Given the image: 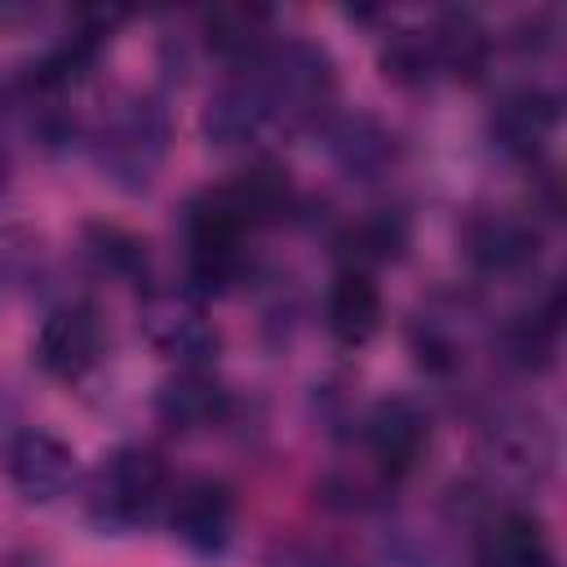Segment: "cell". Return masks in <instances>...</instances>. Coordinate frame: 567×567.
Instances as JSON below:
<instances>
[{"mask_svg": "<svg viewBox=\"0 0 567 567\" xmlns=\"http://www.w3.org/2000/svg\"><path fill=\"white\" fill-rule=\"evenodd\" d=\"M106 350H111V328H106L102 310L84 297L58 301L40 319L35 341H31V359L40 363V372L62 385H80L84 377H93L102 368Z\"/></svg>", "mask_w": 567, "mask_h": 567, "instance_id": "obj_11", "label": "cell"}, {"mask_svg": "<svg viewBox=\"0 0 567 567\" xmlns=\"http://www.w3.org/2000/svg\"><path fill=\"white\" fill-rule=\"evenodd\" d=\"M558 337H563V288L549 284L540 297H532L505 323H492V354L505 368L545 372L558 359Z\"/></svg>", "mask_w": 567, "mask_h": 567, "instance_id": "obj_16", "label": "cell"}, {"mask_svg": "<svg viewBox=\"0 0 567 567\" xmlns=\"http://www.w3.org/2000/svg\"><path fill=\"white\" fill-rule=\"evenodd\" d=\"M182 261H186V288H195L204 301L217 292H230L252 275V230L221 204L213 186L195 190L182 204Z\"/></svg>", "mask_w": 567, "mask_h": 567, "instance_id": "obj_5", "label": "cell"}, {"mask_svg": "<svg viewBox=\"0 0 567 567\" xmlns=\"http://www.w3.org/2000/svg\"><path fill=\"white\" fill-rule=\"evenodd\" d=\"M168 492H173V474L155 447L115 443L80 478L84 523L102 536H133V532L159 523Z\"/></svg>", "mask_w": 567, "mask_h": 567, "instance_id": "obj_4", "label": "cell"}, {"mask_svg": "<svg viewBox=\"0 0 567 567\" xmlns=\"http://www.w3.org/2000/svg\"><path fill=\"white\" fill-rule=\"evenodd\" d=\"M275 35H279L275 13L261 4H221V9L199 13V40L221 62V71L257 58Z\"/></svg>", "mask_w": 567, "mask_h": 567, "instance_id": "obj_21", "label": "cell"}, {"mask_svg": "<svg viewBox=\"0 0 567 567\" xmlns=\"http://www.w3.org/2000/svg\"><path fill=\"white\" fill-rule=\"evenodd\" d=\"M496 35L461 9L434 13L421 27H394L381 40V75L399 89H434L447 80H483Z\"/></svg>", "mask_w": 567, "mask_h": 567, "instance_id": "obj_3", "label": "cell"}, {"mask_svg": "<svg viewBox=\"0 0 567 567\" xmlns=\"http://www.w3.org/2000/svg\"><path fill=\"white\" fill-rule=\"evenodd\" d=\"M403 248H408V217L399 208H372V213L346 221L337 235V261L372 270V275H377V266L399 261Z\"/></svg>", "mask_w": 567, "mask_h": 567, "instance_id": "obj_22", "label": "cell"}, {"mask_svg": "<svg viewBox=\"0 0 567 567\" xmlns=\"http://www.w3.org/2000/svg\"><path fill=\"white\" fill-rule=\"evenodd\" d=\"M213 190L221 195V204H226L252 235H261V230H270V226H284V221L301 208L288 168L275 164V159H266V155L252 159L248 168H239L235 177L217 182Z\"/></svg>", "mask_w": 567, "mask_h": 567, "instance_id": "obj_19", "label": "cell"}, {"mask_svg": "<svg viewBox=\"0 0 567 567\" xmlns=\"http://www.w3.org/2000/svg\"><path fill=\"white\" fill-rule=\"evenodd\" d=\"M354 434H359V447H363L368 478L390 492V487L408 483L421 470V461L430 456L434 425H430V412H425L421 399L381 394L359 412Z\"/></svg>", "mask_w": 567, "mask_h": 567, "instance_id": "obj_7", "label": "cell"}, {"mask_svg": "<svg viewBox=\"0 0 567 567\" xmlns=\"http://www.w3.org/2000/svg\"><path fill=\"white\" fill-rule=\"evenodd\" d=\"M261 567H363L350 549L315 536H284L261 554Z\"/></svg>", "mask_w": 567, "mask_h": 567, "instance_id": "obj_24", "label": "cell"}, {"mask_svg": "<svg viewBox=\"0 0 567 567\" xmlns=\"http://www.w3.org/2000/svg\"><path fill=\"white\" fill-rule=\"evenodd\" d=\"M173 146V115L159 93L124 89L111 93L84 124V151L102 182L124 195H146L164 173Z\"/></svg>", "mask_w": 567, "mask_h": 567, "instance_id": "obj_2", "label": "cell"}, {"mask_svg": "<svg viewBox=\"0 0 567 567\" xmlns=\"http://www.w3.org/2000/svg\"><path fill=\"white\" fill-rule=\"evenodd\" d=\"M545 230L523 208H474L461 226L465 261L487 279H523L540 261Z\"/></svg>", "mask_w": 567, "mask_h": 567, "instance_id": "obj_13", "label": "cell"}, {"mask_svg": "<svg viewBox=\"0 0 567 567\" xmlns=\"http://www.w3.org/2000/svg\"><path fill=\"white\" fill-rule=\"evenodd\" d=\"M142 337L173 368H213L221 354V332L208 315V301L186 284H146L137 306Z\"/></svg>", "mask_w": 567, "mask_h": 567, "instance_id": "obj_9", "label": "cell"}, {"mask_svg": "<svg viewBox=\"0 0 567 567\" xmlns=\"http://www.w3.org/2000/svg\"><path fill=\"white\" fill-rule=\"evenodd\" d=\"M558 120H563V102H558L554 89H545V84H509L487 111V137L509 164L540 173L545 151H549L554 133H558Z\"/></svg>", "mask_w": 567, "mask_h": 567, "instance_id": "obj_14", "label": "cell"}, {"mask_svg": "<svg viewBox=\"0 0 567 567\" xmlns=\"http://www.w3.org/2000/svg\"><path fill=\"white\" fill-rule=\"evenodd\" d=\"M408 346L416 368L439 381V385H456L474 372L478 354L492 350V323L483 319V310L470 297L456 292H439L430 297L412 323H408ZM496 359V354H492Z\"/></svg>", "mask_w": 567, "mask_h": 567, "instance_id": "obj_6", "label": "cell"}, {"mask_svg": "<svg viewBox=\"0 0 567 567\" xmlns=\"http://www.w3.org/2000/svg\"><path fill=\"white\" fill-rule=\"evenodd\" d=\"M155 416L173 434L221 430L235 416V390L213 368H173L155 390Z\"/></svg>", "mask_w": 567, "mask_h": 567, "instance_id": "obj_17", "label": "cell"}, {"mask_svg": "<svg viewBox=\"0 0 567 567\" xmlns=\"http://www.w3.org/2000/svg\"><path fill=\"white\" fill-rule=\"evenodd\" d=\"M0 470H4V483L13 487V496L22 505H58L84 478L75 447L44 425L13 430L0 447Z\"/></svg>", "mask_w": 567, "mask_h": 567, "instance_id": "obj_12", "label": "cell"}, {"mask_svg": "<svg viewBox=\"0 0 567 567\" xmlns=\"http://www.w3.org/2000/svg\"><path fill=\"white\" fill-rule=\"evenodd\" d=\"M235 518H239L235 487L217 474H190L182 483L173 478V492H168L164 514H159L168 536L199 563L226 558V549L235 540Z\"/></svg>", "mask_w": 567, "mask_h": 567, "instance_id": "obj_10", "label": "cell"}, {"mask_svg": "<svg viewBox=\"0 0 567 567\" xmlns=\"http://www.w3.org/2000/svg\"><path fill=\"white\" fill-rule=\"evenodd\" d=\"M80 252L84 261L97 270V275H111V279H124V284H151V252H146V239H137L133 230L115 226V221H89L80 230Z\"/></svg>", "mask_w": 567, "mask_h": 567, "instance_id": "obj_23", "label": "cell"}, {"mask_svg": "<svg viewBox=\"0 0 567 567\" xmlns=\"http://www.w3.org/2000/svg\"><path fill=\"white\" fill-rule=\"evenodd\" d=\"M558 456L554 425L523 403H501L483 421V474L487 501H501L496 487H536L549 478Z\"/></svg>", "mask_w": 567, "mask_h": 567, "instance_id": "obj_8", "label": "cell"}, {"mask_svg": "<svg viewBox=\"0 0 567 567\" xmlns=\"http://www.w3.org/2000/svg\"><path fill=\"white\" fill-rule=\"evenodd\" d=\"M381 284L372 270L359 266H337L328 292H323V328L341 350H363L381 332Z\"/></svg>", "mask_w": 567, "mask_h": 567, "instance_id": "obj_20", "label": "cell"}, {"mask_svg": "<svg viewBox=\"0 0 567 567\" xmlns=\"http://www.w3.org/2000/svg\"><path fill=\"white\" fill-rule=\"evenodd\" d=\"M470 567H558L545 523L514 501H483L470 540Z\"/></svg>", "mask_w": 567, "mask_h": 567, "instance_id": "obj_15", "label": "cell"}, {"mask_svg": "<svg viewBox=\"0 0 567 567\" xmlns=\"http://www.w3.org/2000/svg\"><path fill=\"white\" fill-rule=\"evenodd\" d=\"M337 106L341 75L332 53L310 35H275L257 58L221 71L199 111V133L221 151H261L319 133Z\"/></svg>", "mask_w": 567, "mask_h": 567, "instance_id": "obj_1", "label": "cell"}, {"mask_svg": "<svg viewBox=\"0 0 567 567\" xmlns=\"http://www.w3.org/2000/svg\"><path fill=\"white\" fill-rule=\"evenodd\" d=\"M315 137L323 142L328 159H332L350 182H381V177H390L394 164H399V142H394V133H390L377 115H368V111H341V106H337V111L323 120V128H319Z\"/></svg>", "mask_w": 567, "mask_h": 567, "instance_id": "obj_18", "label": "cell"}]
</instances>
